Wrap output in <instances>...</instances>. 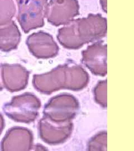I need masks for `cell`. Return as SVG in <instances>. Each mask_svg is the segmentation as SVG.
<instances>
[{
	"label": "cell",
	"instance_id": "obj_1",
	"mask_svg": "<svg viewBox=\"0 0 134 151\" xmlns=\"http://www.w3.org/2000/svg\"><path fill=\"white\" fill-rule=\"evenodd\" d=\"M90 81L88 73L80 65L65 63L45 73L35 75L32 84L40 92L49 95L62 89L80 91Z\"/></svg>",
	"mask_w": 134,
	"mask_h": 151
},
{
	"label": "cell",
	"instance_id": "obj_16",
	"mask_svg": "<svg viewBox=\"0 0 134 151\" xmlns=\"http://www.w3.org/2000/svg\"><path fill=\"white\" fill-rule=\"evenodd\" d=\"M5 127V121L2 115L0 114V135Z\"/></svg>",
	"mask_w": 134,
	"mask_h": 151
},
{
	"label": "cell",
	"instance_id": "obj_3",
	"mask_svg": "<svg viewBox=\"0 0 134 151\" xmlns=\"http://www.w3.org/2000/svg\"><path fill=\"white\" fill-rule=\"evenodd\" d=\"M41 101L35 95L27 92L12 97L10 103L3 106L4 113L16 122L30 123L39 115Z\"/></svg>",
	"mask_w": 134,
	"mask_h": 151
},
{
	"label": "cell",
	"instance_id": "obj_6",
	"mask_svg": "<svg viewBox=\"0 0 134 151\" xmlns=\"http://www.w3.org/2000/svg\"><path fill=\"white\" fill-rule=\"evenodd\" d=\"M80 14L78 0H50L46 6L45 17L52 25H67Z\"/></svg>",
	"mask_w": 134,
	"mask_h": 151
},
{
	"label": "cell",
	"instance_id": "obj_17",
	"mask_svg": "<svg viewBox=\"0 0 134 151\" xmlns=\"http://www.w3.org/2000/svg\"><path fill=\"white\" fill-rule=\"evenodd\" d=\"M100 4L103 11L107 12V0H100Z\"/></svg>",
	"mask_w": 134,
	"mask_h": 151
},
{
	"label": "cell",
	"instance_id": "obj_11",
	"mask_svg": "<svg viewBox=\"0 0 134 151\" xmlns=\"http://www.w3.org/2000/svg\"><path fill=\"white\" fill-rule=\"evenodd\" d=\"M33 135L30 130L14 127L9 130L1 142L2 151H30L32 149Z\"/></svg>",
	"mask_w": 134,
	"mask_h": 151
},
{
	"label": "cell",
	"instance_id": "obj_8",
	"mask_svg": "<svg viewBox=\"0 0 134 151\" xmlns=\"http://www.w3.org/2000/svg\"><path fill=\"white\" fill-rule=\"evenodd\" d=\"M26 43L30 52L38 59L52 58L59 53V47L53 37L43 31L32 33Z\"/></svg>",
	"mask_w": 134,
	"mask_h": 151
},
{
	"label": "cell",
	"instance_id": "obj_14",
	"mask_svg": "<svg viewBox=\"0 0 134 151\" xmlns=\"http://www.w3.org/2000/svg\"><path fill=\"white\" fill-rule=\"evenodd\" d=\"M107 133L102 131L93 137L87 145L88 151H106L107 150Z\"/></svg>",
	"mask_w": 134,
	"mask_h": 151
},
{
	"label": "cell",
	"instance_id": "obj_13",
	"mask_svg": "<svg viewBox=\"0 0 134 151\" xmlns=\"http://www.w3.org/2000/svg\"><path fill=\"white\" fill-rule=\"evenodd\" d=\"M16 12L14 0H0V27L10 22Z\"/></svg>",
	"mask_w": 134,
	"mask_h": 151
},
{
	"label": "cell",
	"instance_id": "obj_7",
	"mask_svg": "<svg viewBox=\"0 0 134 151\" xmlns=\"http://www.w3.org/2000/svg\"><path fill=\"white\" fill-rule=\"evenodd\" d=\"M73 124L70 122L57 123L43 116L38 123L40 138L50 145L64 143L72 134Z\"/></svg>",
	"mask_w": 134,
	"mask_h": 151
},
{
	"label": "cell",
	"instance_id": "obj_5",
	"mask_svg": "<svg viewBox=\"0 0 134 151\" xmlns=\"http://www.w3.org/2000/svg\"><path fill=\"white\" fill-rule=\"evenodd\" d=\"M16 19L25 33L44 25L45 10L48 0H15Z\"/></svg>",
	"mask_w": 134,
	"mask_h": 151
},
{
	"label": "cell",
	"instance_id": "obj_12",
	"mask_svg": "<svg viewBox=\"0 0 134 151\" xmlns=\"http://www.w3.org/2000/svg\"><path fill=\"white\" fill-rule=\"evenodd\" d=\"M21 33L15 22L0 27V50L9 52L16 49L21 40Z\"/></svg>",
	"mask_w": 134,
	"mask_h": 151
},
{
	"label": "cell",
	"instance_id": "obj_4",
	"mask_svg": "<svg viewBox=\"0 0 134 151\" xmlns=\"http://www.w3.org/2000/svg\"><path fill=\"white\" fill-rule=\"evenodd\" d=\"M80 108L76 97L62 93L52 97L44 108V117L57 123H65L75 118Z\"/></svg>",
	"mask_w": 134,
	"mask_h": 151
},
{
	"label": "cell",
	"instance_id": "obj_9",
	"mask_svg": "<svg viewBox=\"0 0 134 151\" xmlns=\"http://www.w3.org/2000/svg\"><path fill=\"white\" fill-rule=\"evenodd\" d=\"M107 45L97 42L82 52V62L95 75L103 77L107 74Z\"/></svg>",
	"mask_w": 134,
	"mask_h": 151
},
{
	"label": "cell",
	"instance_id": "obj_2",
	"mask_svg": "<svg viewBox=\"0 0 134 151\" xmlns=\"http://www.w3.org/2000/svg\"><path fill=\"white\" fill-rule=\"evenodd\" d=\"M107 20L100 14H90L87 17L73 20L58 30L59 43L69 49H78L85 44L104 37Z\"/></svg>",
	"mask_w": 134,
	"mask_h": 151
},
{
	"label": "cell",
	"instance_id": "obj_18",
	"mask_svg": "<svg viewBox=\"0 0 134 151\" xmlns=\"http://www.w3.org/2000/svg\"><path fill=\"white\" fill-rule=\"evenodd\" d=\"M0 70H1V65H0ZM2 89H3V86H2V83H1V82L0 81V91L2 90Z\"/></svg>",
	"mask_w": 134,
	"mask_h": 151
},
{
	"label": "cell",
	"instance_id": "obj_15",
	"mask_svg": "<svg viewBox=\"0 0 134 151\" xmlns=\"http://www.w3.org/2000/svg\"><path fill=\"white\" fill-rule=\"evenodd\" d=\"M94 97L97 104L103 108L107 107V81H100L94 88Z\"/></svg>",
	"mask_w": 134,
	"mask_h": 151
},
{
	"label": "cell",
	"instance_id": "obj_10",
	"mask_svg": "<svg viewBox=\"0 0 134 151\" xmlns=\"http://www.w3.org/2000/svg\"><path fill=\"white\" fill-rule=\"evenodd\" d=\"M2 82L6 88L10 92L21 91L27 87L29 72L18 64L1 65Z\"/></svg>",
	"mask_w": 134,
	"mask_h": 151
}]
</instances>
